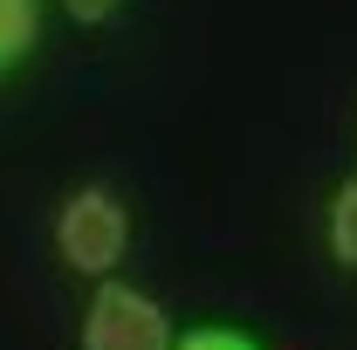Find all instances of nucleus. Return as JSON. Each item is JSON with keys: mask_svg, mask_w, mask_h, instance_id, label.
I'll use <instances>...</instances> for the list:
<instances>
[{"mask_svg": "<svg viewBox=\"0 0 357 350\" xmlns=\"http://www.w3.org/2000/svg\"><path fill=\"white\" fill-rule=\"evenodd\" d=\"M131 248V206L110 185H76L55 213V254L76 275H110Z\"/></svg>", "mask_w": 357, "mask_h": 350, "instance_id": "obj_1", "label": "nucleus"}, {"mask_svg": "<svg viewBox=\"0 0 357 350\" xmlns=\"http://www.w3.org/2000/svg\"><path fill=\"white\" fill-rule=\"evenodd\" d=\"M83 350H172V316L131 282H103L83 309Z\"/></svg>", "mask_w": 357, "mask_h": 350, "instance_id": "obj_2", "label": "nucleus"}, {"mask_svg": "<svg viewBox=\"0 0 357 350\" xmlns=\"http://www.w3.org/2000/svg\"><path fill=\"white\" fill-rule=\"evenodd\" d=\"M42 48V0H0V83L28 69Z\"/></svg>", "mask_w": 357, "mask_h": 350, "instance_id": "obj_3", "label": "nucleus"}, {"mask_svg": "<svg viewBox=\"0 0 357 350\" xmlns=\"http://www.w3.org/2000/svg\"><path fill=\"white\" fill-rule=\"evenodd\" d=\"M323 234H330L337 268H351V275H357V178H344V185L330 192V220H323Z\"/></svg>", "mask_w": 357, "mask_h": 350, "instance_id": "obj_4", "label": "nucleus"}, {"mask_svg": "<svg viewBox=\"0 0 357 350\" xmlns=\"http://www.w3.org/2000/svg\"><path fill=\"white\" fill-rule=\"evenodd\" d=\"M172 350H261L248 330H227V323H199V330H185L172 337Z\"/></svg>", "mask_w": 357, "mask_h": 350, "instance_id": "obj_5", "label": "nucleus"}, {"mask_svg": "<svg viewBox=\"0 0 357 350\" xmlns=\"http://www.w3.org/2000/svg\"><path fill=\"white\" fill-rule=\"evenodd\" d=\"M62 7H69L83 28H103V21H117V14H124V0H62Z\"/></svg>", "mask_w": 357, "mask_h": 350, "instance_id": "obj_6", "label": "nucleus"}]
</instances>
